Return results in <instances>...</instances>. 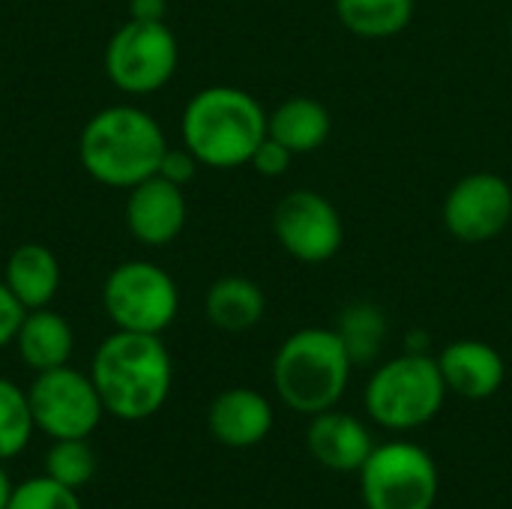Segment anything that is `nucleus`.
I'll list each match as a JSON object with an SVG mask.
<instances>
[{
  "label": "nucleus",
  "instance_id": "nucleus-17",
  "mask_svg": "<svg viewBox=\"0 0 512 509\" xmlns=\"http://www.w3.org/2000/svg\"><path fill=\"white\" fill-rule=\"evenodd\" d=\"M15 348L33 372H48L69 363L75 348V333L60 312L48 306L30 309L15 336Z\"/></svg>",
  "mask_w": 512,
  "mask_h": 509
},
{
  "label": "nucleus",
  "instance_id": "nucleus-21",
  "mask_svg": "<svg viewBox=\"0 0 512 509\" xmlns=\"http://www.w3.org/2000/svg\"><path fill=\"white\" fill-rule=\"evenodd\" d=\"M348 348V357L354 366H366L378 360L384 339H387V318L375 303H354L339 315V324L333 327Z\"/></svg>",
  "mask_w": 512,
  "mask_h": 509
},
{
  "label": "nucleus",
  "instance_id": "nucleus-11",
  "mask_svg": "<svg viewBox=\"0 0 512 509\" xmlns=\"http://www.w3.org/2000/svg\"><path fill=\"white\" fill-rule=\"evenodd\" d=\"M444 228L459 243H489L512 222V186L495 171L465 174L444 198Z\"/></svg>",
  "mask_w": 512,
  "mask_h": 509
},
{
  "label": "nucleus",
  "instance_id": "nucleus-29",
  "mask_svg": "<svg viewBox=\"0 0 512 509\" xmlns=\"http://www.w3.org/2000/svg\"><path fill=\"white\" fill-rule=\"evenodd\" d=\"M9 492H12V483H9L6 471L0 468V509H6V501H9Z\"/></svg>",
  "mask_w": 512,
  "mask_h": 509
},
{
  "label": "nucleus",
  "instance_id": "nucleus-13",
  "mask_svg": "<svg viewBox=\"0 0 512 509\" xmlns=\"http://www.w3.org/2000/svg\"><path fill=\"white\" fill-rule=\"evenodd\" d=\"M435 360L447 384V393H456L468 402H483L495 396L507 378V363L498 354V348L480 339L450 342Z\"/></svg>",
  "mask_w": 512,
  "mask_h": 509
},
{
  "label": "nucleus",
  "instance_id": "nucleus-5",
  "mask_svg": "<svg viewBox=\"0 0 512 509\" xmlns=\"http://www.w3.org/2000/svg\"><path fill=\"white\" fill-rule=\"evenodd\" d=\"M369 417L390 432H414L432 423L447 399L438 360L423 351H405L384 366L366 384Z\"/></svg>",
  "mask_w": 512,
  "mask_h": 509
},
{
  "label": "nucleus",
  "instance_id": "nucleus-16",
  "mask_svg": "<svg viewBox=\"0 0 512 509\" xmlns=\"http://www.w3.org/2000/svg\"><path fill=\"white\" fill-rule=\"evenodd\" d=\"M3 282L27 312L45 309L60 291V264L42 243H21L6 261Z\"/></svg>",
  "mask_w": 512,
  "mask_h": 509
},
{
  "label": "nucleus",
  "instance_id": "nucleus-9",
  "mask_svg": "<svg viewBox=\"0 0 512 509\" xmlns=\"http://www.w3.org/2000/svg\"><path fill=\"white\" fill-rule=\"evenodd\" d=\"M27 399L36 429L51 441L90 438L105 414L93 378L72 369L69 363L36 372L33 384L27 387Z\"/></svg>",
  "mask_w": 512,
  "mask_h": 509
},
{
  "label": "nucleus",
  "instance_id": "nucleus-30",
  "mask_svg": "<svg viewBox=\"0 0 512 509\" xmlns=\"http://www.w3.org/2000/svg\"><path fill=\"white\" fill-rule=\"evenodd\" d=\"M510 39H512V18H510Z\"/></svg>",
  "mask_w": 512,
  "mask_h": 509
},
{
  "label": "nucleus",
  "instance_id": "nucleus-19",
  "mask_svg": "<svg viewBox=\"0 0 512 509\" xmlns=\"http://www.w3.org/2000/svg\"><path fill=\"white\" fill-rule=\"evenodd\" d=\"M267 297L258 282L246 276H222L207 288L204 315L222 333H246L264 318Z\"/></svg>",
  "mask_w": 512,
  "mask_h": 509
},
{
  "label": "nucleus",
  "instance_id": "nucleus-8",
  "mask_svg": "<svg viewBox=\"0 0 512 509\" xmlns=\"http://www.w3.org/2000/svg\"><path fill=\"white\" fill-rule=\"evenodd\" d=\"M105 75L108 81L129 93L147 96L162 90L180 63L177 36L165 21H123L105 45Z\"/></svg>",
  "mask_w": 512,
  "mask_h": 509
},
{
  "label": "nucleus",
  "instance_id": "nucleus-28",
  "mask_svg": "<svg viewBox=\"0 0 512 509\" xmlns=\"http://www.w3.org/2000/svg\"><path fill=\"white\" fill-rule=\"evenodd\" d=\"M168 0H129V18L135 21H165Z\"/></svg>",
  "mask_w": 512,
  "mask_h": 509
},
{
  "label": "nucleus",
  "instance_id": "nucleus-4",
  "mask_svg": "<svg viewBox=\"0 0 512 509\" xmlns=\"http://www.w3.org/2000/svg\"><path fill=\"white\" fill-rule=\"evenodd\" d=\"M351 357L336 330L303 327L273 357L276 396L297 414L315 417L339 405L351 381Z\"/></svg>",
  "mask_w": 512,
  "mask_h": 509
},
{
  "label": "nucleus",
  "instance_id": "nucleus-18",
  "mask_svg": "<svg viewBox=\"0 0 512 509\" xmlns=\"http://www.w3.org/2000/svg\"><path fill=\"white\" fill-rule=\"evenodd\" d=\"M330 129V111L312 96H288L273 108V114H267V135L285 144L294 156L324 147Z\"/></svg>",
  "mask_w": 512,
  "mask_h": 509
},
{
  "label": "nucleus",
  "instance_id": "nucleus-24",
  "mask_svg": "<svg viewBox=\"0 0 512 509\" xmlns=\"http://www.w3.org/2000/svg\"><path fill=\"white\" fill-rule=\"evenodd\" d=\"M6 509H84L75 489L51 480L48 474L30 477L18 486H12Z\"/></svg>",
  "mask_w": 512,
  "mask_h": 509
},
{
  "label": "nucleus",
  "instance_id": "nucleus-20",
  "mask_svg": "<svg viewBox=\"0 0 512 509\" xmlns=\"http://www.w3.org/2000/svg\"><path fill=\"white\" fill-rule=\"evenodd\" d=\"M339 24L363 39L399 36L417 9V0H333Z\"/></svg>",
  "mask_w": 512,
  "mask_h": 509
},
{
  "label": "nucleus",
  "instance_id": "nucleus-10",
  "mask_svg": "<svg viewBox=\"0 0 512 509\" xmlns=\"http://www.w3.org/2000/svg\"><path fill=\"white\" fill-rule=\"evenodd\" d=\"M273 234L279 246L303 264H324L336 258L345 243L339 210L315 189H294L276 204Z\"/></svg>",
  "mask_w": 512,
  "mask_h": 509
},
{
  "label": "nucleus",
  "instance_id": "nucleus-25",
  "mask_svg": "<svg viewBox=\"0 0 512 509\" xmlns=\"http://www.w3.org/2000/svg\"><path fill=\"white\" fill-rule=\"evenodd\" d=\"M291 162H294V153H291L285 144H279L276 138H270V135L258 144V150H255L252 159H249V165H252L261 177H282V174L291 168Z\"/></svg>",
  "mask_w": 512,
  "mask_h": 509
},
{
  "label": "nucleus",
  "instance_id": "nucleus-7",
  "mask_svg": "<svg viewBox=\"0 0 512 509\" xmlns=\"http://www.w3.org/2000/svg\"><path fill=\"white\" fill-rule=\"evenodd\" d=\"M102 306L117 330L162 336L177 312V282L153 261H123L102 285Z\"/></svg>",
  "mask_w": 512,
  "mask_h": 509
},
{
  "label": "nucleus",
  "instance_id": "nucleus-27",
  "mask_svg": "<svg viewBox=\"0 0 512 509\" xmlns=\"http://www.w3.org/2000/svg\"><path fill=\"white\" fill-rule=\"evenodd\" d=\"M24 315H27V309L18 303V297L9 291V285L0 279V348L15 345V336L21 330Z\"/></svg>",
  "mask_w": 512,
  "mask_h": 509
},
{
  "label": "nucleus",
  "instance_id": "nucleus-12",
  "mask_svg": "<svg viewBox=\"0 0 512 509\" xmlns=\"http://www.w3.org/2000/svg\"><path fill=\"white\" fill-rule=\"evenodd\" d=\"M189 219V204L183 186L153 174L129 189L126 195V228L144 246L174 243Z\"/></svg>",
  "mask_w": 512,
  "mask_h": 509
},
{
  "label": "nucleus",
  "instance_id": "nucleus-2",
  "mask_svg": "<svg viewBox=\"0 0 512 509\" xmlns=\"http://www.w3.org/2000/svg\"><path fill=\"white\" fill-rule=\"evenodd\" d=\"M168 150L156 117L135 105H111L96 111L78 138L81 168L102 186L132 189L159 171Z\"/></svg>",
  "mask_w": 512,
  "mask_h": 509
},
{
  "label": "nucleus",
  "instance_id": "nucleus-1",
  "mask_svg": "<svg viewBox=\"0 0 512 509\" xmlns=\"http://www.w3.org/2000/svg\"><path fill=\"white\" fill-rule=\"evenodd\" d=\"M90 378L105 414L141 423L162 411L174 384V363L162 336L114 330L93 354Z\"/></svg>",
  "mask_w": 512,
  "mask_h": 509
},
{
  "label": "nucleus",
  "instance_id": "nucleus-22",
  "mask_svg": "<svg viewBox=\"0 0 512 509\" xmlns=\"http://www.w3.org/2000/svg\"><path fill=\"white\" fill-rule=\"evenodd\" d=\"M36 432L27 390L15 381L0 378V462L21 456Z\"/></svg>",
  "mask_w": 512,
  "mask_h": 509
},
{
  "label": "nucleus",
  "instance_id": "nucleus-23",
  "mask_svg": "<svg viewBox=\"0 0 512 509\" xmlns=\"http://www.w3.org/2000/svg\"><path fill=\"white\" fill-rule=\"evenodd\" d=\"M45 474L69 489H81L96 474V453L87 444V438H66L54 441L45 453Z\"/></svg>",
  "mask_w": 512,
  "mask_h": 509
},
{
  "label": "nucleus",
  "instance_id": "nucleus-26",
  "mask_svg": "<svg viewBox=\"0 0 512 509\" xmlns=\"http://www.w3.org/2000/svg\"><path fill=\"white\" fill-rule=\"evenodd\" d=\"M198 159H195V153L189 150V147H168L165 150V156H162V162H159V177H165V180H171V183H177V186H186V183H192L195 180V171H198Z\"/></svg>",
  "mask_w": 512,
  "mask_h": 509
},
{
  "label": "nucleus",
  "instance_id": "nucleus-14",
  "mask_svg": "<svg viewBox=\"0 0 512 509\" xmlns=\"http://www.w3.org/2000/svg\"><path fill=\"white\" fill-rule=\"evenodd\" d=\"M210 435L231 450H249L261 444L273 429V405L264 393L249 387L222 390L207 411Z\"/></svg>",
  "mask_w": 512,
  "mask_h": 509
},
{
  "label": "nucleus",
  "instance_id": "nucleus-15",
  "mask_svg": "<svg viewBox=\"0 0 512 509\" xmlns=\"http://www.w3.org/2000/svg\"><path fill=\"white\" fill-rule=\"evenodd\" d=\"M306 447L321 468L333 474H348L363 468V462L375 450V441L354 414L330 408L312 417L306 429Z\"/></svg>",
  "mask_w": 512,
  "mask_h": 509
},
{
  "label": "nucleus",
  "instance_id": "nucleus-6",
  "mask_svg": "<svg viewBox=\"0 0 512 509\" xmlns=\"http://www.w3.org/2000/svg\"><path fill=\"white\" fill-rule=\"evenodd\" d=\"M357 474L366 509H435L441 492L435 459L411 441L378 444Z\"/></svg>",
  "mask_w": 512,
  "mask_h": 509
},
{
  "label": "nucleus",
  "instance_id": "nucleus-3",
  "mask_svg": "<svg viewBox=\"0 0 512 509\" xmlns=\"http://www.w3.org/2000/svg\"><path fill=\"white\" fill-rule=\"evenodd\" d=\"M183 147L207 168L249 165L258 144L267 138V111L261 102L231 84H213L198 90L180 120Z\"/></svg>",
  "mask_w": 512,
  "mask_h": 509
}]
</instances>
